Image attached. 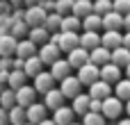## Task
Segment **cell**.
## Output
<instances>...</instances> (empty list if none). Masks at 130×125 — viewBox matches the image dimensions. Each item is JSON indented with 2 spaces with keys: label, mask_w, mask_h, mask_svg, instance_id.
<instances>
[{
  "label": "cell",
  "mask_w": 130,
  "mask_h": 125,
  "mask_svg": "<svg viewBox=\"0 0 130 125\" xmlns=\"http://www.w3.org/2000/svg\"><path fill=\"white\" fill-rule=\"evenodd\" d=\"M78 32H55V34H50V39L48 41H53L57 48H59V52H69V50H73V48H78Z\"/></svg>",
  "instance_id": "1"
},
{
  "label": "cell",
  "mask_w": 130,
  "mask_h": 125,
  "mask_svg": "<svg viewBox=\"0 0 130 125\" xmlns=\"http://www.w3.org/2000/svg\"><path fill=\"white\" fill-rule=\"evenodd\" d=\"M101 114L105 116V121H107V118L119 121L121 114H123V102H121L117 96H107V98L101 100Z\"/></svg>",
  "instance_id": "2"
},
{
  "label": "cell",
  "mask_w": 130,
  "mask_h": 125,
  "mask_svg": "<svg viewBox=\"0 0 130 125\" xmlns=\"http://www.w3.org/2000/svg\"><path fill=\"white\" fill-rule=\"evenodd\" d=\"M59 93L66 98V100H71V98H75L80 91H82V84H80V80L75 77V75H66L64 80H59Z\"/></svg>",
  "instance_id": "3"
},
{
  "label": "cell",
  "mask_w": 130,
  "mask_h": 125,
  "mask_svg": "<svg viewBox=\"0 0 130 125\" xmlns=\"http://www.w3.org/2000/svg\"><path fill=\"white\" fill-rule=\"evenodd\" d=\"M43 18H46V11H43L39 5H27V7L23 9V20H25L27 27H37V25H41Z\"/></svg>",
  "instance_id": "4"
},
{
  "label": "cell",
  "mask_w": 130,
  "mask_h": 125,
  "mask_svg": "<svg viewBox=\"0 0 130 125\" xmlns=\"http://www.w3.org/2000/svg\"><path fill=\"white\" fill-rule=\"evenodd\" d=\"M37 57L41 59L43 66H50L55 59H59V48L53 41H46V43H41V48H37Z\"/></svg>",
  "instance_id": "5"
},
{
  "label": "cell",
  "mask_w": 130,
  "mask_h": 125,
  "mask_svg": "<svg viewBox=\"0 0 130 125\" xmlns=\"http://www.w3.org/2000/svg\"><path fill=\"white\" fill-rule=\"evenodd\" d=\"M14 96H16V105L25 109V107H30L32 102H37V96H39V93L32 89V84H23L21 89L14 91Z\"/></svg>",
  "instance_id": "6"
},
{
  "label": "cell",
  "mask_w": 130,
  "mask_h": 125,
  "mask_svg": "<svg viewBox=\"0 0 130 125\" xmlns=\"http://www.w3.org/2000/svg\"><path fill=\"white\" fill-rule=\"evenodd\" d=\"M121 77H123L121 68H119V66H114L112 61H107L105 66H101V68H98V80H103V82H107V84H117Z\"/></svg>",
  "instance_id": "7"
},
{
  "label": "cell",
  "mask_w": 130,
  "mask_h": 125,
  "mask_svg": "<svg viewBox=\"0 0 130 125\" xmlns=\"http://www.w3.org/2000/svg\"><path fill=\"white\" fill-rule=\"evenodd\" d=\"M121 25H123V16H121V14H117L114 9L101 16V27H103L105 32H119V30H121Z\"/></svg>",
  "instance_id": "8"
},
{
  "label": "cell",
  "mask_w": 130,
  "mask_h": 125,
  "mask_svg": "<svg viewBox=\"0 0 130 125\" xmlns=\"http://www.w3.org/2000/svg\"><path fill=\"white\" fill-rule=\"evenodd\" d=\"M43 118H48V109L43 107V102H32L30 107H25V121L32 125L41 123Z\"/></svg>",
  "instance_id": "9"
},
{
  "label": "cell",
  "mask_w": 130,
  "mask_h": 125,
  "mask_svg": "<svg viewBox=\"0 0 130 125\" xmlns=\"http://www.w3.org/2000/svg\"><path fill=\"white\" fill-rule=\"evenodd\" d=\"M78 80H80V84L82 87H89L91 82H96L98 80V66H94L91 61H87L85 66H80L78 68V75H75Z\"/></svg>",
  "instance_id": "10"
},
{
  "label": "cell",
  "mask_w": 130,
  "mask_h": 125,
  "mask_svg": "<svg viewBox=\"0 0 130 125\" xmlns=\"http://www.w3.org/2000/svg\"><path fill=\"white\" fill-rule=\"evenodd\" d=\"M32 80H34V82H32V89H34L37 93H41V96L55 87V80H53V75H50L48 71H41V73H39V75H34Z\"/></svg>",
  "instance_id": "11"
},
{
  "label": "cell",
  "mask_w": 130,
  "mask_h": 125,
  "mask_svg": "<svg viewBox=\"0 0 130 125\" xmlns=\"http://www.w3.org/2000/svg\"><path fill=\"white\" fill-rule=\"evenodd\" d=\"M69 57H66V61H69V66L71 68H80V66H85L87 61H89V52L85 50V48H73V50H69L66 52Z\"/></svg>",
  "instance_id": "12"
},
{
  "label": "cell",
  "mask_w": 130,
  "mask_h": 125,
  "mask_svg": "<svg viewBox=\"0 0 130 125\" xmlns=\"http://www.w3.org/2000/svg\"><path fill=\"white\" fill-rule=\"evenodd\" d=\"M71 71H73V68L69 66V61L59 57V59H55V61L50 64V71H48V73L53 75V80H55V82H59V80H64L66 75H71Z\"/></svg>",
  "instance_id": "13"
},
{
  "label": "cell",
  "mask_w": 130,
  "mask_h": 125,
  "mask_svg": "<svg viewBox=\"0 0 130 125\" xmlns=\"http://www.w3.org/2000/svg\"><path fill=\"white\" fill-rule=\"evenodd\" d=\"M107 96H112V84H107V82H103V80H96V82L89 84V98L103 100V98H107Z\"/></svg>",
  "instance_id": "14"
},
{
  "label": "cell",
  "mask_w": 130,
  "mask_h": 125,
  "mask_svg": "<svg viewBox=\"0 0 130 125\" xmlns=\"http://www.w3.org/2000/svg\"><path fill=\"white\" fill-rule=\"evenodd\" d=\"M64 100H66V98H64V96L59 93V89H55V87H53L50 91H46V93H43V107H46V109H50V112H55L57 107H62V105H64Z\"/></svg>",
  "instance_id": "15"
},
{
  "label": "cell",
  "mask_w": 130,
  "mask_h": 125,
  "mask_svg": "<svg viewBox=\"0 0 130 125\" xmlns=\"http://www.w3.org/2000/svg\"><path fill=\"white\" fill-rule=\"evenodd\" d=\"M37 48L30 39H18L16 43V50H14V57H21V59H27V57H34L37 55Z\"/></svg>",
  "instance_id": "16"
},
{
  "label": "cell",
  "mask_w": 130,
  "mask_h": 125,
  "mask_svg": "<svg viewBox=\"0 0 130 125\" xmlns=\"http://www.w3.org/2000/svg\"><path fill=\"white\" fill-rule=\"evenodd\" d=\"M78 46L85 48L87 52L94 50L96 46H101V32H82V34L78 36Z\"/></svg>",
  "instance_id": "17"
},
{
  "label": "cell",
  "mask_w": 130,
  "mask_h": 125,
  "mask_svg": "<svg viewBox=\"0 0 130 125\" xmlns=\"http://www.w3.org/2000/svg\"><path fill=\"white\" fill-rule=\"evenodd\" d=\"M53 121H55V125H69V123L75 121V114H73L71 107L62 105V107H57V109L53 112Z\"/></svg>",
  "instance_id": "18"
},
{
  "label": "cell",
  "mask_w": 130,
  "mask_h": 125,
  "mask_svg": "<svg viewBox=\"0 0 130 125\" xmlns=\"http://www.w3.org/2000/svg\"><path fill=\"white\" fill-rule=\"evenodd\" d=\"M110 61H112L114 66L123 68L126 64H130V50H128V48H123V46H119V48L110 50Z\"/></svg>",
  "instance_id": "19"
},
{
  "label": "cell",
  "mask_w": 130,
  "mask_h": 125,
  "mask_svg": "<svg viewBox=\"0 0 130 125\" xmlns=\"http://www.w3.org/2000/svg\"><path fill=\"white\" fill-rule=\"evenodd\" d=\"M89 61L94 64V66H105L107 61H110V50L107 48H103V46H96L94 50H89Z\"/></svg>",
  "instance_id": "20"
},
{
  "label": "cell",
  "mask_w": 130,
  "mask_h": 125,
  "mask_svg": "<svg viewBox=\"0 0 130 125\" xmlns=\"http://www.w3.org/2000/svg\"><path fill=\"white\" fill-rule=\"evenodd\" d=\"M43 71V64H41V59L34 55V57H27L25 61H23V73H25V77H34V75H39Z\"/></svg>",
  "instance_id": "21"
},
{
  "label": "cell",
  "mask_w": 130,
  "mask_h": 125,
  "mask_svg": "<svg viewBox=\"0 0 130 125\" xmlns=\"http://www.w3.org/2000/svg\"><path fill=\"white\" fill-rule=\"evenodd\" d=\"M23 84H27L25 73H23V71H18V68H11V71L7 73V87H9L11 91H16V89H21Z\"/></svg>",
  "instance_id": "22"
},
{
  "label": "cell",
  "mask_w": 130,
  "mask_h": 125,
  "mask_svg": "<svg viewBox=\"0 0 130 125\" xmlns=\"http://www.w3.org/2000/svg\"><path fill=\"white\" fill-rule=\"evenodd\" d=\"M71 109H73V114H78V116H82L85 112H89V93H78L75 98H71Z\"/></svg>",
  "instance_id": "23"
},
{
  "label": "cell",
  "mask_w": 130,
  "mask_h": 125,
  "mask_svg": "<svg viewBox=\"0 0 130 125\" xmlns=\"http://www.w3.org/2000/svg\"><path fill=\"white\" fill-rule=\"evenodd\" d=\"M18 39H14L11 34H0V57H14Z\"/></svg>",
  "instance_id": "24"
},
{
  "label": "cell",
  "mask_w": 130,
  "mask_h": 125,
  "mask_svg": "<svg viewBox=\"0 0 130 125\" xmlns=\"http://www.w3.org/2000/svg\"><path fill=\"white\" fill-rule=\"evenodd\" d=\"M59 23H62V16H59L57 11H48L41 25H43V30H46L48 34H55V32H59Z\"/></svg>",
  "instance_id": "25"
},
{
  "label": "cell",
  "mask_w": 130,
  "mask_h": 125,
  "mask_svg": "<svg viewBox=\"0 0 130 125\" xmlns=\"http://www.w3.org/2000/svg\"><path fill=\"white\" fill-rule=\"evenodd\" d=\"M25 39H30L34 46H41V43H46L48 39H50V34L43 30V25H37V27H30L27 30V36Z\"/></svg>",
  "instance_id": "26"
},
{
  "label": "cell",
  "mask_w": 130,
  "mask_h": 125,
  "mask_svg": "<svg viewBox=\"0 0 130 125\" xmlns=\"http://www.w3.org/2000/svg\"><path fill=\"white\" fill-rule=\"evenodd\" d=\"M80 27L85 30V32H98L101 30V16L98 14H87L85 18H80Z\"/></svg>",
  "instance_id": "27"
},
{
  "label": "cell",
  "mask_w": 130,
  "mask_h": 125,
  "mask_svg": "<svg viewBox=\"0 0 130 125\" xmlns=\"http://www.w3.org/2000/svg\"><path fill=\"white\" fill-rule=\"evenodd\" d=\"M101 46L107 48V50H114L121 46V32H105L101 34Z\"/></svg>",
  "instance_id": "28"
},
{
  "label": "cell",
  "mask_w": 130,
  "mask_h": 125,
  "mask_svg": "<svg viewBox=\"0 0 130 125\" xmlns=\"http://www.w3.org/2000/svg\"><path fill=\"white\" fill-rule=\"evenodd\" d=\"M114 96H117L121 102L130 100V80L128 77H121V80L114 84Z\"/></svg>",
  "instance_id": "29"
},
{
  "label": "cell",
  "mask_w": 130,
  "mask_h": 125,
  "mask_svg": "<svg viewBox=\"0 0 130 125\" xmlns=\"http://www.w3.org/2000/svg\"><path fill=\"white\" fill-rule=\"evenodd\" d=\"M71 14L78 16V18H85L87 14H91V0H73Z\"/></svg>",
  "instance_id": "30"
},
{
  "label": "cell",
  "mask_w": 130,
  "mask_h": 125,
  "mask_svg": "<svg viewBox=\"0 0 130 125\" xmlns=\"http://www.w3.org/2000/svg\"><path fill=\"white\" fill-rule=\"evenodd\" d=\"M59 30H62V32H78V30H80V18H78V16H73V14L62 16Z\"/></svg>",
  "instance_id": "31"
},
{
  "label": "cell",
  "mask_w": 130,
  "mask_h": 125,
  "mask_svg": "<svg viewBox=\"0 0 130 125\" xmlns=\"http://www.w3.org/2000/svg\"><path fill=\"white\" fill-rule=\"evenodd\" d=\"M7 118H9V125H23L25 123V109L14 105L11 109H7Z\"/></svg>",
  "instance_id": "32"
},
{
  "label": "cell",
  "mask_w": 130,
  "mask_h": 125,
  "mask_svg": "<svg viewBox=\"0 0 130 125\" xmlns=\"http://www.w3.org/2000/svg\"><path fill=\"white\" fill-rule=\"evenodd\" d=\"M16 105V96H14V91L9 89V87H5L2 91H0V107L2 109H11Z\"/></svg>",
  "instance_id": "33"
},
{
  "label": "cell",
  "mask_w": 130,
  "mask_h": 125,
  "mask_svg": "<svg viewBox=\"0 0 130 125\" xmlns=\"http://www.w3.org/2000/svg\"><path fill=\"white\" fill-rule=\"evenodd\" d=\"M27 25H25V20H14L11 23V27H9V34L14 36V39H25L27 36Z\"/></svg>",
  "instance_id": "34"
},
{
  "label": "cell",
  "mask_w": 130,
  "mask_h": 125,
  "mask_svg": "<svg viewBox=\"0 0 130 125\" xmlns=\"http://www.w3.org/2000/svg\"><path fill=\"white\" fill-rule=\"evenodd\" d=\"M82 125H105V116L101 112H85L82 114Z\"/></svg>",
  "instance_id": "35"
},
{
  "label": "cell",
  "mask_w": 130,
  "mask_h": 125,
  "mask_svg": "<svg viewBox=\"0 0 130 125\" xmlns=\"http://www.w3.org/2000/svg\"><path fill=\"white\" fill-rule=\"evenodd\" d=\"M91 11L94 14H98V16H103V14H107V11H112V0H91Z\"/></svg>",
  "instance_id": "36"
},
{
  "label": "cell",
  "mask_w": 130,
  "mask_h": 125,
  "mask_svg": "<svg viewBox=\"0 0 130 125\" xmlns=\"http://www.w3.org/2000/svg\"><path fill=\"white\" fill-rule=\"evenodd\" d=\"M71 7H73V0H55V11L59 16L71 14Z\"/></svg>",
  "instance_id": "37"
},
{
  "label": "cell",
  "mask_w": 130,
  "mask_h": 125,
  "mask_svg": "<svg viewBox=\"0 0 130 125\" xmlns=\"http://www.w3.org/2000/svg\"><path fill=\"white\" fill-rule=\"evenodd\" d=\"M112 9L121 16L130 14V0H112Z\"/></svg>",
  "instance_id": "38"
},
{
  "label": "cell",
  "mask_w": 130,
  "mask_h": 125,
  "mask_svg": "<svg viewBox=\"0 0 130 125\" xmlns=\"http://www.w3.org/2000/svg\"><path fill=\"white\" fill-rule=\"evenodd\" d=\"M11 23H14V18L9 14H0V34H9Z\"/></svg>",
  "instance_id": "39"
},
{
  "label": "cell",
  "mask_w": 130,
  "mask_h": 125,
  "mask_svg": "<svg viewBox=\"0 0 130 125\" xmlns=\"http://www.w3.org/2000/svg\"><path fill=\"white\" fill-rule=\"evenodd\" d=\"M0 71L2 73H9L11 71V57H0Z\"/></svg>",
  "instance_id": "40"
},
{
  "label": "cell",
  "mask_w": 130,
  "mask_h": 125,
  "mask_svg": "<svg viewBox=\"0 0 130 125\" xmlns=\"http://www.w3.org/2000/svg\"><path fill=\"white\" fill-rule=\"evenodd\" d=\"M89 112H101V100L89 98Z\"/></svg>",
  "instance_id": "41"
},
{
  "label": "cell",
  "mask_w": 130,
  "mask_h": 125,
  "mask_svg": "<svg viewBox=\"0 0 130 125\" xmlns=\"http://www.w3.org/2000/svg\"><path fill=\"white\" fill-rule=\"evenodd\" d=\"M11 11V5L7 0H0V14H9Z\"/></svg>",
  "instance_id": "42"
},
{
  "label": "cell",
  "mask_w": 130,
  "mask_h": 125,
  "mask_svg": "<svg viewBox=\"0 0 130 125\" xmlns=\"http://www.w3.org/2000/svg\"><path fill=\"white\" fill-rule=\"evenodd\" d=\"M121 46L130 50V32H126V34H121Z\"/></svg>",
  "instance_id": "43"
},
{
  "label": "cell",
  "mask_w": 130,
  "mask_h": 125,
  "mask_svg": "<svg viewBox=\"0 0 130 125\" xmlns=\"http://www.w3.org/2000/svg\"><path fill=\"white\" fill-rule=\"evenodd\" d=\"M0 125H9V118H7V109L0 107Z\"/></svg>",
  "instance_id": "44"
},
{
  "label": "cell",
  "mask_w": 130,
  "mask_h": 125,
  "mask_svg": "<svg viewBox=\"0 0 130 125\" xmlns=\"http://www.w3.org/2000/svg\"><path fill=\"white\" fill-rule=\"evenodd\" d=\"M121 27H123L126 32H130V14H126V16H123V25H121Z\"/></svg>",
  "instance_id": "45"
},
{
  "label": "cell",
  "mask_w": 130,
  "mask_h": 125,
  "mask_svg": "<svg viewBox=\"0 0 130 125\" xmlns=\"http://www.w3.org/2000/svg\"><path fill=\"white\" fill-rule=\"evenodd\" d=\"M5 87H7V73H2V71H0V91H2Z\"/></svg>",
  "instance_id": "46"
},
{
  "label": "cell",
  "mask_w": 130,
  "mask_h": 125,
  "mask_svg": "<svg viewBox=\"0 0 130 125\" xmlns=\"http://www.w3.org/2000/svg\"><path fill=\"white\" fill-rule=\"evenodd\" d=\"M11 7H23V0H7Z\"/></svg>",
  "instance_id": "47"
},
{
  "label": "cell",
  "mask_w": 130,
  "mask_h": 125,
  "mask_svg": "<svg viewBox=\"0 0 130 125\" xmlns=\"http://www.w3.org/2000/svg\"><path fill=\"white\" fill-rule=\"evenodd\" d=\"M37 125H55V121H53V118H43L41 123H37Z\"/></svg>",
  "instance_id": "48"
},
{
  "label": "cell",
  "mask_w": 130,
  "mask_h": 125,
  "mask_svg": "<svg viewBox=\"0 0 130 125\" xmlns=\"http://www.w3.org/2000/svg\"><path fill=\"white\" fill-rule=\"evenodd\" d=\"M123 112L128 114V118H130V100H126V105H123Z\"/></svg>",
  "instance_id": "49"
},
{
  "label": "cell",
  "mask_w": 130,
  "mask_h": 125,
  "mask_svg": "<svg viewBox=\"0 0 130 125\" xmlns=\"http://www.w3.org/2000/svg\"><path fill=\"white\" fill-rule=\"evenodd\" d=\"M117 125H130V118H128V116H126V118H119V123H117Z\"/></svg>",
  "instance_id": "50"
},
{
  "label": "cell",
  "mask_w": 130,
  "mask_h": 125,
  "mask_svg": "<svg viewBox=\"0 0 130 125\" xmlns=\"http://www.w3.org/2000/svg\"><path fill=\"white\" fill-rule=\"evenodd\" d=\"M41 0H23V5H39Z\"/></svg>",
  "instance_id": "51"
},
{
  "label": "cell",
  "mask_w": 130,
  "mask_h": 125,
  "mask_svg": "<svg viewBox=\"0 0 130 125\" xmlns=\"http://www.w3.org/2000/svg\"><path fill=\"white\" fill-rule=\"evenodd\" d=\"M123 68H126V73H123V75H126V77H128V80H130V64H126Z\"/></svg>",
  "instance_id": "52"
},
{
  "label": "cell",
  "mask_w": 130,
  "mask_h": 125,
  "mask_svg": "<svg viewBox=\"0 0 130 125\" xmlns=\"http://www.w3.org/2000/svg\"><path fill=\"white\" fill-rule=\"evenodd\" d=\"M69 125H82V123H75V121H73V123H69Z\"/></svg>",
  "instance_id": "53"
},
{
  "label": "cell",
  "mask_w": 130,
  "mask_h": 125,
  "mask_svg": "<svg viewBox=\"0 0 130 125\" xmlns=\"http://www.w3.org/2000/svg\"><path fill=\"white\" fill-rule=\"evenodd\" d=\"M23 125H32V123H27V121H25V123H23Z\"/></svg>",
  "instance_id": "54"
}]
</instances>
